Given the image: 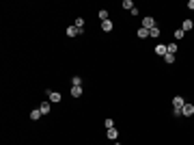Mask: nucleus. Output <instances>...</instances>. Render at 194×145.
<instances>
[{
  "mask_svg": "<svg viewBox=\"0 0 194 145\" xmlns=\"http://www.w3.org/2000/svg\"><path fill=\"white\" fill-rule=\"evenodd\" d=\"M104 126H106V130H110V128H114V121H112V119L108 117V119L104 121Z\"/></svg>",
  "mask_w": 194,
  "mask_h": 145,
  "instance_id": "aec40b11",
  "label": "nucleus"
},
{
  "mask_svg": "<svg viewBox=\"0 0 194 145\" xmlns=\"http://www.w3.org/2000/svg\"><path fill=\"white\" fill-rule=\"evenodd\" d=\"M166 50H168V54H177V43H168V46H166Z\"/></svg>",
  "mask_w": 194,
  "mask_h": 145,
  "instance_id": "dca6fc26",
  "label": "nucleus"
},
{
  "mask_svg": "<svg viewBox=\"0 0 194 145\" xmlns=\"http://www.w3.org/2000/svg\"><path fill=\"white\" fill-rule=\"evenodd\" d=\"M82 93H84V91H82V87H71V97H80Z\"/></svg>",
  "mask_w": 194,
  "mask_h": 145,
  "instance_id": "9d476101",
  "label": "nucleus"
},
{
  "mask_svg": "<svg viewBox=\"0 0 194 145\" xmlns=\"http://www.w3.org/2000/svg\"><path fill=\"white\" fill-rule=\"evenodd\" d=\"M123 7H125V9H129V11H132V9H134V2H132V0H123Z\"/></svg>",
  "mask_w": 194,
  "mask_h": 145,
  "instance_id": "412c9836",
  "label": "nucleus"
},
{
  "mask_svg": "<svg viewBox=\"0 0 194 145\" xmlns=\"http://www.w3.org/2000/svg\"><path fill=\"white\" fill-rule=\"evenodd\" d=\"M138 37H140V39H147V37H149V30H147V28H142V26H140V28H138Z\"/></svg>",
  "mask_w": 194,
  "mask_h": 145,
  "instance_id": "ddd939ff",
  "label": "nucleus"
},
{
  "mask_svg": "<svg viewBox=\"0 0 194 145\" xmlns=\"http://www.w3.org/2000/svg\"><path fill=\"white\" fill-rule=\"evenodd\" d=\"M106 134H108V139H110V141H117V137H119L117 128H110V130H106Z\"/></svg>",
  "mask_w": 194,
  "mask_h": 145,
  "instance_id": "1a4fd4ad",
  "label": "nucleus"
},
{
  "mask_svg": "<svg viewBox=\"0 0 194 145\" xmlns=\"http://www.w3.org/2000/svg\"><path fill=\"white\" fill-rule=\"evenodd\" d=\"M183 35H186V33H183L181 28H177V30H175V39H183Z\"/></svg>",
  "mask_w": 194,
  "mask_h": 145,
  "instance_id": "4be33fe9",
  "label": "nucleus"
},
{
  "mask_svg": "<svg viewBox=\"0 0 194 145\" xmlns=\"http://www.w3.org/2000/svg\"><path fill=\"white\" fill-rule=\"evenodd\" d=\"M41 115H43V113L39 111V108H35V111H30V119H32V121H37V119H39Z\"/></svg>",
  "mask_w": 194,
  "mask_h": 145,
  "instance_id": "4468645a",
  "label": "nucleus"
},
{
  "mask_svg": "<svg viewBox=\"0 0 194 145\" xmlns=\"http://www.w3.org/2000/svg\"><path fill=\"white\" fill-rule=\"evenodd\" d=\"M73 26H76V28H80V30H84V17H76Z\"/></svg>",
  "mask_w": 194,
  "mask_h": 145,
  "instance_id": "f8f14e48",
  "label": "nucleus"
},
{
  "mask_svg": "<svg viewBox=\"0 0 194 145\" xmlns=\"http://www.w3.org/2000/svg\"><path fill=\"white\" fill-rule=\"evenodd\" d=\"M188 9H190V11H194V0H190V2H188Z\"/></svg>",
  "mask_w": 194,
  "mask_h": 145,
  "instance_id": "5701e85b",
  "label": "nucleus"
},
{
  "mask_svg": "<svg viewBox=\"0 0 194 145\" xmlns=\"http://www.w3.org/2000/svg\"><path fill=\"white\" fill-rule=\"evenodd\" d=\"M99 20H101V22L110 20V17H108V11H106V9H101V11H99Z\"/></svg>",
  "mask_w": 194,
  "mask_h": 145,
  "instance_id": "f3484780",
  "label": "nucleus"
},
{
  "mask_svg": "<svg viewBox=\"0 0 194 145\" xmlns=\"http://www.w3.org/2000/svg\"><path fill=\"white\" fill-rule=\"evenodd\" d=\"M65 33H67V37H78V35H82L84 30L76 28V26H67V30H65Z\"/></svg>",
  "mask_w": 194,
  "mask_h": 145,
  "instance_id": "39448f33",
  "label": "nucleus"
},
{
  "mask_svg": "<svg viewBox=\"0 0 194 145\" xmlns=\"http://www.w3.org/2000/svg\"><path fill=\"white\" fill-rule=\"evenodd\" d=\"M142 28H147V30H151V28H155V20L151 15H147V17H142Z\"/></svg>",
  "mask_w": 194,
  "mask_h": 145,
  "instance_id": "7ed1b4c3",
  "label": "nucleus"
},
{
  "mask_svg": "<svg viewBox=\"0 0 194 145\" xmlns=\"http://www.w3.org/2000/svg\"><path fill=\"white\" fill-rule=\"evenodd\" d=\"M71 87H82V76H71Z\"/></svg>",
  "mask_w": 194,
  "mask_h": 145,
  "instance_id": "9b49d317",
  "label": "nucleus"
},
{
  "mask_svg": "<svg viewBox=\"0 0 194 145\" xmlns=\"http://www.w3.org/2000/svg\"><path fill=\"white\" fill-rule=\"evenodd\" d=\"M101 28H104L106 33H110V30H112V22H110V20H106V22H101Z\"/></svg>",
  "mask_w": 194,
  "mask_h": 145,
  "instance_id": "2eb2a0df",
  "label": "nucleus"
},
{
  "mask_svg": "<svg viewBox=\"0 0 194 145\" xmlns=\"http://www.w3.org/2000/svg\"><path fill=\"white\" fill-rule=\"evenodd\" d=\"M166 52H168V50H166L164 43H158V46H155V54H158V57H162V59H164V54H166Z\"/></svg>",
  "mask_w": 194,
  "mask_h": 145,
  "instance_id": "6e6552de",
  "label": "nucleus"
},
{
  "mask_svg": "<svg viewBox=\"0 0 194 145\" xmlns=\"http://www.w3.org/2000/svg\"><path fill=\"white\" fill-rule=\"evenodd\" d=\"M192 28H194V22H192V20H183V22H181V30H183V33H188V30H192Z\"/></svg>",
  "mask_w": 194,
  "mask_h": 145,
  "instance_id": "423d86ee",
  "label": "nucleus"
},
{
  "mask_svg": "<svg viewBox=\"0 0 194 145\" xmlns=\"http://www.w3.org/2000/svg\"><path fill=\"white\" fill-rule=\"evenodd\" d=\"M175 59H177L175 54H168V52L164 54V61H166V63H175Z\"/></svg>",
  "mask_w": 194,
  "mask_h": 145,
  "instance_id": "6ab92c4d",
  "label": "nucleus"
},
{
  "mask_svg": "<svg viewBox=\"0 0 194 145\" xmlns=\"http://www.w3.org/2000/svg\"><path fill=\"white\" fill-rule=\"evenodd\" d=\"M45 93H48V102H52V104H58V102H60V93H58V91H52V89H48Z\"/></svg>",
  "mask_w": 194,
  "mask_h": 145,
  "instance_id": "f257e3e1",
  "label": "nucleus"
},
{
  "mask_svg": "<svg viewBox=\"0 0 194 145\" xmlns=\"http://www.w3.org/2000/svg\"><path fill=\"white\" fill-rule=\"evenodd\" d=\"M181 115H186V117H192L194 115V104H183V108H181Z\"/></svg>",
  "mask_w": 194,
  "mask_h": 145,
  "instance_id": "20e7f679",
  "label": "nucleus"
},
{
  "mask_svg": "<svg viewBox=\"0 0 194 145\" xmlns=\"http://www.w3.org/2000/svg\"><path fill=\"white\" fill-rule=\"evenodd\" d=\"M114 145H121V143H114Z\"/></svg>",
  "mask_w": 194,
  "mask_h": 145,
  "instance_id": "b1692460",
  "label": "nucleus"
},
{
  "mask_svg": "<svg viewBox=\"0 0 194 145\" xmlns=\"http://www.w3.org/2000/svg\"><path fill=\"white\" fill-rule=\"evenodd\" d=\"M183 104H186V100H183L181 95H175V97H173V108H175V111H181Z\"/></svg>",
  "mask_w": 194,
  "mask_h": 145,
  "instance_id": "f03ea898",
  "label": "nucleus"
},
{
  "mask_svg": "<svg viewBox=\"0 0 194 145\" xmlns=\"http://www.w3.org/2000/svg\"><path fill=\"white\" fill-rule=\"evenodd\" d=\"M149 37H153V39H155V37H160V28H158V26L149 30Z\"/></svg>",
  "mask_w": 194,
  "mask_h": 145,
  "instance_id": "a211bd4d",
  "label": "nucleus"
},
{
  "mask_svg": "<svg viewBox=\"0 0 194 145\" xmlns=\"http://www.w3.org/2000/svg\"><path fill=\"white\" fill-rule=\"evenodd\" d=\"M39 111H41L43 115H48V113L52 111V102H41V106H39Z\"/></svg>",
  "mask_w": 194,
  "mask_h": 145,
  "instance_id": "0eeeda50",
  "label": "nucleus"
}]
</instances>
